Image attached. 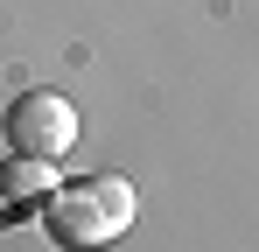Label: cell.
I'll return each mask as SVG.
<instances>
[{
    "mask_svg": "<svg viewBox=\"0 0 259 252\" xmlns=\"http://www.w3.org/2000/svg\"><path fill=\"white\" fill-rule=\"evenodd\" d=\"M133 196L126 175H91V182H56L42 196V231L56 238L63 252H91V245H112L119 231L133 224Z\"/></svg>",
    "mask_w": 259,
    "mask_h": 252,
    "instance_id": "cell-1",
    "label": "cell"
},
{
    "mask_svg": "<svg viewBox=\"0 0 259 252\" xmlns=\"http://www.w3.org/2000/svg\"><path fill=\"white\" fill-rule=\"evenodd\" d=\"M7 147L35 161H63L77 147V105L63 91H21L7 105Z\"/></svg>",
    "mask_w": 259,
    "mask_h": 252,
    "instance_id": "cell-2",
    "label": "cell"
},
{
    "mask_svg": "<svg viewBox=\"0 0 259 252\" xmlns=\"http://www.w3.org/2000/svg\"><path fill=\"white\" fill-rule=\"evenodd\" d=\"M49 189H56V161L7 154V168H0V196H7V203H42Z\"/></svg>",
    "mask_w": 259,
    "mask_h": 252,
    "instance_id": "cell-3",
    "label": "cell"
}]
</instances>
